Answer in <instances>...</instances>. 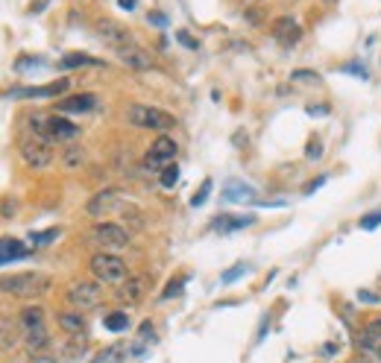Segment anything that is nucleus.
<instances>
[{
  "label": "nucleus",
  "mask_w": 381,
  "mask_h": 363,
  "mask_svg": "<svg viewBox=\"0 0 381 363\" xmlns=\"http://www.w3.org/2000/svg\"><path fill=\"white\" fill-rule=\"evenodd\" d=\"M340 73H355V76H361V80H369V71L364 68L361 62H349V65H343Z\"/></svg>",
  "instance_id": "473e14b6"
},
{
  "label": "nucleus",
  "mask_w": 381,
  "mask_h": 363,
  "mask_svg": "<svg viewBox=\"0 0 381 363\" xmlns=\"http://www.w3.org/2000/svg\"><path fill=\"white\" fill-rule=\"evenodd\" d=\"M305 152H308V159H311V161H317V159L323 156V141H320V138H311V141H308V147H305Z\"/></svg>",
  "instance_id": "72a5a7b5"
},
{
  "label": "nucleus",
  "mask_w": 381,
  "mask_h": 363,
  "mask_svg": "<svg viewBox=\"0 0 381 363\" xmlns=\"http://www.w3.org/2000/svg\"><path fill=\"white\" fill-rule=\"evenodd\" d=\"M246 270H249V264H246V261H238L235 267H229V270L223 272V276H220V284H235L238 279H244V276H246Z\"/></svg>",
  "instance_id": "a878e982"
},
{
  "label": "nucleus",
  "mask_w": 381,
  "mask_h": 363,
  "mask_svg": "<svg viewBox=\"0 0 381 363\" xmlns=\"http://www.w3.org/2000/svg\"><path fill=\"white\" fill-rule=\"evenodd\" d=\"M18 325L24 328V334L41 331V328H45V311H41V307H24V311L18 314Z\"/></svg>",
  "instance_id": "6ab92c4d"
},
{
  "label": "nucleus",
  "mask_w": 381,
  "mask_h": 363,
  "mask_svg": "<svg viewBox=\"0 0 381 363\" xmlns=\"http://www.w3.org/2000/svg\"><path fill=\"white\" fill-rule=\"evenodd\" d=\"M94 30H97V36H100V41H106L115 53L124 50V47H129V44H135V41H132V32H129L124 24L112 21V18H100V21L94 24Z\"/></svg>",
  "instance_id": "0eeeda50"
},
{
  "label": "nucleus",
  "mask_w": 381,
  "mask_h": 363,
  "mask_svg": "<svg viewBox=\"0 0 381 363\" xmlns=\"http://www.w3.org/2000/svg\"><path fill=\"white\" fill-rule=\"evenodd\" d=\"M290 82L317 85V82H323V80H320V73H314V71H293V73H290Z\"/></svg>",
  "instance_id": "7c9ffc66"
},
{
  "label": "nucleus",
  "mask_w": 381,
  "mask_h": 363,
  "mask_svg": "<svg viewBox=\"0 0 381 363\" xmlns=\"http://www.w3.org/2000/svg\"><path fill=\"white\" fill-rule=\"evenodd\" d=\"M100 103L97 100V94H73V97H65V100H59V112L62 115H85L91 112V108Z\"/></svg>",
  "instance_id": "dca6fc26"
},
{
  "label": "nucleus",
  "mask_w": 381,
  "mask_h": 363,
  "mask_svg": "<svg viewBox=\"0 0 381 363\" xmlns=\"http://www.w3.org/2000/svg\"><path fill=\"white\" fill-rule=\"evenodd\" d=\"M211 188H214V185H211V179H205V182L200 185V191L191 196V205H194V208H200V205H205V202H209V194H211Z\"/></svg>",
  "instance_id": "c756f323"
},
{
  "label": "nucleus",
  "mask_w": 381,
  "mask_h": 363,
  "mask_svg": "<svg viewBox=\"0 0 381 363\" xmlns=\"http://www.w3.org/2000/svg\"><path fill=\"white\" fill-rule=\"evenodd\" d=\"M89 270H91V276L100 284H121V281L129 279L126 261L112 255V252H97V255H91Z\"/></svg>",
  "instance_id": "7ed1b4c3"
},
{
  "label": "nucleus",
  "mask_w": 381,
  "mask_h": 363,
  "mask_svg": "<svg viewBox=\"0 0 381 363\" xmlns=\"http://www.w3.org/2000/svg\"><path fill=\"white\" fill-rule=\"evenodd\" d=\"M85 159H89V156H85L82 147H68V150L62 152V164H65L68 170H80L82 164H85Z\"/></svg>",
  "instance_id": "393cba45"
},
{
  "label": "nucleus",
  "mask_w": 381,
  "mask_h": 363,
  "mask_svg": "<svg viewBox=\"0 0 381 363\" xmlns=\"http://www.w3.org/2000/svg\"><path fill=\"white\" fill-rule=\"evenodd\" d=\"M358 346H361V351H367V355H376V351L381 349V320H373V323H367L361 328Z\"/></svg>",
  "instance_id": "a211bd4d"
},
{
  "label": "nucleus",
  "mask_w": 381,
  "mask_h": 363,
  "mask_svg": "<svg viewBox=\"0 0 381 363\" xmlns=\"http://www.w3.org/2000/svg\"><path fill=\"white\" fill-rule=\"evenodd\" d=\"M103 328L106 331H115V334H121L129 328V316L124 311H112V314H106L103 316Z\"/></svg>",
  "instance_id": "b1692460"
},
{
  "label": "nucleus",
  "mask_w": 381,
  "mask_h": 363,
  "mask_svg": "<svg viewBox=\"0 0 381 363\" xmlns=\"http://www.w3.org/2000/svg\"><path fill=\"white\" fill-rule=\"evenodd\" d=\"M376 355H378V360H381V349H378V351H376Z\"/></svg>",
  "instance_id": "79ce46f5"
},
{
  "label": "nucleus",
  "mask_w": 381,
  "mask_h": 363,
  "mask_svg": "<svg viewBox=\"0 0 381 363\" xmlns=\"http://www.w3.org/2000/svg\"><path fill=\"white\" fill-rule=\"evenodd\" d=\"M89 65H94V68H100V65H106V62H103V59H94V56H89V53H65V56L59 59V68H62V71L89 68Z\"/></svg>",
  "instance_id": "aec40b11"
},
{
  "label": "nucleus",
  "mask_w": 381,
  "mask_h": 363,
  "mask_svg": "<svg viewBox=\"0 0 381 363\" xmlns=\"http://www.w3.org/2000/svg\"><path fill=\"white\" fill-rule=\"evenodd\" d=\"M176 152H179L176 141L168 138V135H159V138L150 144L147 159H144V161H147V167H152V170H165L168 164H173V159H176Z\"/></svg>",
  "instance_id": "6e6552de"
},
{
  "label": "nucleus",
  "mask_w": 381,
  "mask_h": 363,
  "mask_svg": "<svg viewBox=\"0 0 381 363\" xmlns=\"http://www.w3.org/2000/svg\"><path fill=\"white\" fill-rule=\"evenodd\" d=\"M126 120L135 129H152V132H168V129L176 126V117H173V115L161 112V108H156V106H144V103L129 106Z\"/></svg>",
  "instance_id": "20e7f679"
},
{
  "label": "nucleus",
  "mask_w": 381,
  "mask_h": 363,
  "mask_svg": "<svg viewBox=\"0 0 381 363\" xmlns=\"http://www.w3.org/2000/svg\"><path fill=\"white\" fill-rule=\"evenodd\" d=\"M323 185H325V176H317V179H314V182H308V185H305V196H311L314 191H317V188H323Z\"/></svg>",
  "instance_id": "c9c22d12"
},
{
  "label": "nucleus",
  "mask_w": 381,
  "mask_h": 363,
  "mask_svg": "<svg viewBox=\"0 0 381 363\" xmlns=\"http://www.w3.org/2000/svg\"><path fill=\"white\" fill-rule=\"evenodd\" d=\"M253 223H255L253 214H217L211 220V232L232 235V232H241V229H249Z\"/></svg>",
  "instance_id": "f8f14e48"
},
{
  "label": "nucleus",
  "mask_w": 381,
  "mask_h": 363,
  "mask_svg": "<svg viewBox=\"0 0 381 363\" xmlns=\"http://www.w3.org/2000/svg\"><path fill=\"white\" fill-rule=\"evenodd\" d=\"M223 200L226 202H255V191L244 182H229L223 188Z\"/></svg>",
  "instance_id": "412c9836"
},
{
  "label": "nucleus",
  "mask_w": 381,
  "mask_h": 363,
  "mask_svg": "<svg viewBox=\"0 0 381 363\" xmlns=\"http://www.w3.org/2000/svg\"><path fill=\"white\" fill-rule=\"evenodd\" d=\"M0 290L15 296V299H36L50 290V279L41 272H18V276L0 279Z\"/></svg>",
  "instance_id": "f03ea898"
},
{
  "label": "nucleus",
  "mask_w": 381,
  "mask_h": 363,
  "mask_svg": "<svg viewBox=\"0 0 381 363\" xmlns=\"http://www.w3.org/2000/svg\"><path fill=\"white\" fill-rule=\"evenodd\" d=\"M71 88V80H56L50 85H32V88H15L6 97H15V100H47V97H59Z\"/></svg>",
  "instance_id": "9d476101"
},
{
  "label": "nucleus",
  "mask_w": 381,
  "mask_h": 363,
  "mask_svg": "<svg viewBox=\"0 0 381 363\" xmlns=\"http://www.w3.org/2000/svg\"><path fill=\"white\" fill-rule=\"evenodd\" d=\"M147 288H150V281L144 276H132V279H126L121 284V290H117V299H121L124 305H138L141 299H144Z\"/></svg>",
  "instance_id": "2eb2a0df"
},
{
  "label": "nucleus",
  "mask_w": 381,
  "mask_h": 363,
  "mask_svg": "<svg viewBox=\"0 0 381 363\" xmlns=\"http://www.w3.org/2000/svg\"><path fill=\"white\" fill-rule=\"evenodd\" d=\"M182 288H185V276H179V279H170V281H168V288H165V293H161V302H168V299H176V296L182 293Z\"/></svg>",
  "instance_id": "c85d7f7f"
},
{
  "label": "nucleus",
  "mask_w": 381,
  "mask_h": 363,
  "mask_svg": "<svg viewBox=\"0 0 381 363\" xmlns=\"http://www.w3.org/2000/svg\"><path fill=\"white\" fill-rule=\"evenodd\" d=\"M30 246H24L18 237H0V267H6V264L12 261H21L30 255Z\"/></svg>",
  "instance_id": "f3484780"
},
{
  "label": "nucleus",
  "mask_w": 381,
  "mask_h": 363,
  "mask_svg": "<svg viewBox=\"0 0 381 363\" xmlns=\"http://www.w3.org/2000/svg\"><path fill=\"white\" fill-rule=\"evenodd\" d=\"M91 240L97 246H106V249H126L129 246V232L117 223H97L91 229Z\"/></svg>",
  "instance_id": "1a4fd4ad"
},
{
  "label": "nucleus",
  "mask_w": 381,
  "mask_h": 363,
  "mask_svg": "<svg viewBox=\"0 0 381 363\" xmlns=\"http://www.w3.org/2000/svg\"><path fill=\"white\" fill-rule=\"evenodd\" d=\"M117 208H124V194L121 191H100V194H94L89 200L85 211H89L91 217H97V220H103L112 211H117Z\"/></svg>",
  "instance_id": "9b49d317"
},
{
  "label": "nucleus",
  "mask_w": 381,
  "mask_h": 363,
  "mask_svg": "<svg viewBox=\"0 0 381 363\" xmlns=\"http://www.w3.org/2000/svg\"><path fill=\"white\" fill-rule=\"evenodd\" d=\"M56 323L62 331H68V334H82L85 331V316L80 311H62L56 316Z\"/></svg>",
  "instance_id": "4be33fe9"
},
{
  "label": "nucleus",
  "mask_w": 381,
  "mask_h": 363,
  "mask_svg": "<svg viewBox=\"0 0 381 363\" xmlns=\"http://www.w3.org/2000/svg\"><path fill=\"white\" fill-rule=\"evenodd\" d=\"M62 232L59 229H47V232H32L30 235V246H47V244H53Z\"/></svg>",
  "instance_id": "bb28decb"
},
{
  "label": "nucleus",
  "mask_w": 381,
  "mask_h": 363,
  "mask_svg": "<svg viewBox=\"0 0 381 363\" xmlns=\"http://www.w3.org/2000/svg\"><path fill=\"white\" fill-rule=\"evenodd\" d=\"M325 3H334V0H325Z\"/></svg>",
  "instance_id": "37998d69"
},
{
  "label": "nucleus",
  "mask_w": 381,
  "mask_h": 363,
  "mask_svg": "<svg viewBox=\"0 0 381 363\" xmlns=\"http://www.w3.org/2000/svg\"><path fill=\"white\" fill-rule=\"evenodd\" d=\"M349 363H373L369 358H355V360H349Z\"/></svg>",
  "instance_id": "a19ab883"
},
{
  "label": "nucleus",
  "mask_w": 381,
  "mask_h": 363,
  "mask_svg": "<svg viewBox=\"0 0 381 363\" xmlns=\"http://www.w3.org/2000/svg\"><path fill=\"white\" fill-rule=\"evenodd\" d=\"M30 132L36 138L41 141H73V138H80V126L71 124L68 117H62V115H32L30 117Z\"/></svg>",
  "instance_id": "f257e3e1"
},
{
  "label": "nucleus",
  "mask_w": 381,
  "mask_h": 363,
  "mask_svg": "<svg viewBox=\"0 0 381 363\" xmlns=\"http://www.w3.org/2000/svg\"><path fill=\"white\" fill-rule=\"evenodd\" d=\"M68 302L73 305V311H80V314L100 307L103 305V288H100V281H76V284H71Z\"/></svg>",
  "instance_id": "39448f33"
},
{
  "label": "nucleus",
  "mask_w": 381,
  "mask_h": 363,
  "mask_svg": "<svg viewBox=\"0 0 381 363\" xmlns=\"http://www.w3.org/2000/svg\"><path fill=\"white\" fill-rule=\"evenodd\" d=\"M135 3H138V0H117V6L126 9V12H129V9H135Z\"/></svg>",
  "instance_id": "ea45409f"
},
{
  "label": "nucleus",
  "mask_w": 381,
  "mask_h": 363,
  "mask_svg": "<svg viewBox=\"0 0 381 363\" xmlns=\"http://www.w3.org/2000/svg\"><path fill=\"white\" fill-rule=\"evenodd\" d=\"M117 59H121L126 68H132V71H150L152 68V56L144 47H138V44H129V47L117 50Z\"/></svg>",
  "instance_id": "4468645a"
},
{
  "label": "nucleus",
  "mask_w": 381,
  "mask_h": 363,
  "mask_svg": "<svg viewBox=\"0 0 381 363\" xmlns=\"http://www.w3.org/2000/svg\"><path fill=\"white\" fill-rule=\"evenodd\" d=\"M176 182H179V167H176V164H168V167L159 173V185H161V188H173Z\"/></svg>",
  "instance_id": "cd10ccee"
},
{
  "label": "nucleus",
  "mask_w": 381,
  "mask_h": 363,
  "mask_svg": "<svg viewBox=\"0 0 381 363\" xmlns=\"http://www.w3.org/2000/svg\"><path fill=\"white\" fill-rule=\"evenodd\" d=\"M176 38H179V44H185L188 50H197V47H200V44L191 38V32H185V30H179V32H176Z\"/></svg>",
  "instance_id": "f704fd0d"
},
{
  "label": "nucleus",
  "mask_w": 381,
  "mask_h": 363,
  "mask_svg": "<svg viewBox=\"0 0 381 363\" xmlns=\"http://www.w3.org/2000/svg\"><path fill=\"white\" fill-rule=\"evenodd\" d=\"M38 65H41V62H36V56H32V59H30V56H21V62L15 65V68H18V71H27V68H38Z\"/></svg>",
  "instance_id": "e433bc0d"
},
{
  "label": "nucleus",
  "mask_w": 381,
  "mask_h": 363,
  "mask_svg": "<svg viewBox=\"0 0 381 363\" xmlns=\"http://www.w3.org/2000/svg\"><path fill=\"white\" fill-rule=\"evenodd\" d=\"M273 38L279 44H285V47H290V44H297L302 38V27L290 15H281L273 21Z\"/></svg>",
  "instance_id": "ddd939ff"
},
{
  "label": "nucleus",
  "mask_w": 381,
  "mask_h": 363,
  "mask_svg": "<svg viewBox=\"0 0 381 363\" xmlns=\"http://www.w3.org/2000/svg\"><path fill=\"white\" fill-rule=\"evenodd\" d=\"M18 343V328L9 316H0V349H12Z\"/></svg>",
  "instance_id": "5701e85b"
},
{
  "label": "nucleus",
  "mask_w": 381,
  "mask_h": 363,
  "mask_svg": "<svg viewBox=\"0 0 381 363\" xmlns=\"http://www.w3.org/2000/svg\"><path fill=\"white\" fill-rule=\"evenodd\" d=\"M18 152H21V161H24L27 167H32V170H45L47 164L53 161V147L47 144V141L36 138V135L21 141Z\"/></svg>",
  "instance_id": "423d86ee"
},
{
  "label": "nucleus",
  "mask_w": 381,
  "mask_h": 363,
  "mask_svg": "<svg viewBox=\"0 0 381 363\" xmlns=\"http://www.w3.org/2000/svg\"><path fill=\"white\" fill-rule=\"evenodd\" d=\"M147 21H150L152 27H168V18L161 15V12H150V15H147Z\"/></svg>",
  "instance_id": "4c0bfd02"
},
{
  "label": "nucleus",
  "mask_w": 381,
  "mask_h": 363,
  "mask_svg": "<svg viewBox=\"0 0 381 363\" xmlns=\"http://www.w3.org/2000/svg\"><path fill=\"white\" fill-rule=\"evenodd\" d=\"M381 226V211H373V214H364L361 217V229L364 232H373V229Z\"/></svg>",
  "instance_id": "2f4dec72"
},
{
  "label": "nucleus",
  "mask_w": 381,
  "mask_h": 363,
  "mask_svg": "<svg viewBox=\"0 0 381 363\" xmlns=\"http://www.w3.org/2000/svg\"><path fill=\"white\" fill-rule=\"evenodd\" d=\"M358 299H361V302H369V305H376V302H378V296H376L373 290H361V293H358Z\"/></svg>",
  "instance_id": "58836bf2"
}]
</instances>
